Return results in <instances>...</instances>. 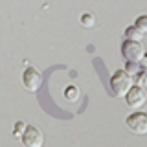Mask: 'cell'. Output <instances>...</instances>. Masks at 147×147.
Instances as JSON below:
<instances>
[{
    "label": "cell",
    "instance_id": "obj_1",
    "mask_svg": "<svg viewBox=\"0 0 147 147\" xmlns=\"http://www.w3.org/2000/svg\"><path fill=\"white\" fill-rule=\"evenodd\" d=\"M110 88H112L114 96L118 98H125L127 92L132 88V76H129L125 70H118L110 77Z\"/></svg>",
    "mask_w": 147,
    "mask_h": 147
},
{
    "label": "cell",
    "instance_id": "obj_2",
    "mask_svg": "<svg viewBox=\"0 0 147 147\" xmlns=\"http://www.w3.org/2000/svg\"><path fill=\"white\" fill-rule=\"evenodd\" d=\"M121 55L123 59L131 63H140L145 55V48L140 40H129V39H123L121 42Z\"/></svg>",
    "mask_w": 147,
    "mask_h": 147
},
{
    "label": "cell",
    "instance_id": "obj_3",
    "mask_svg": "<svg viewBox=\"0 0 147 147\" xmlns=\"http://www.w3.org/2000/svg\"><path fill=\"white\" fill-rule=\"evenodd\" d=\"M22 145L24 147H42L44 145V134L40 129H37L33 125H28L24 134H22Z\"/></svg>",
    "mask_w": 147,
    "mask_h": 147
},
{
    "label": "cell",
    "instance_id": "obj_4",
    "mask_svg": "<svg viewBox=\"0 0 147 147\" xmlns=\"http://www.w3.org/2000/svg\"><path fill=\"white\" fill-rule=\"evenodd\" d=\"M22 83H24L26 90L37 92L40 88V85H42V76H40L39 70H35L33 66H30V68L24 70V74H22Z\"/></svg>",
    "mask_w": 147,
    "mask_h": 147
},
{
    "label": "cell",
    "instance_id": "obj_5",
    "mask_svg": "<svg viewBox=\"0 0 147 147\" xmlns=\"http://www.w3.org/2000/svg\"><path fill=\"white\" fill-rule=\"evenodd\" d=\"M127 127L134 134H147V112H132L127 118Z\"/></svg>",
    "mask_w": 147,
    "mask_h": 147
},
{
    "label": "cell",
    "instance_id": "obj_6",
    "mask_svg": "<svg viewBox=\"0 0 147 147\" xmlns=\"http://www.w3.org/2000/svg\"><path fill=\"white\" fill-rule=\"evenodd\" d=\"M125 99H127V105L131 109H140L142 105L147 101V92L144 86H140V85H132V88L127 92V96H125Z\"/></svg>",
    "mask_w": 147,
    "mask_h": 147
},
{
    "label": "cell",
    "instance_id": "obj_7",
    "mask_svg": "<svg viewBox=\"0 0 147 147\" xmlns=\"http://www.w3.org/2000/svg\"><path fill=\"white\" fill-rule=\"evenodd\" d=\"M64 98L68 101H77L79 99V88H77L76 85H70L64 88Z\"/></svg>",
    "mask_w": 147,
    "mask_h": 147
},
{
    "label": "cell",
    "instance_id": "obj_8",
    "mask_svg": "<svg viewBox=\"0 0 147 147\" xmlns=\"http://www.w3.org/2000/svg\"><path fill=\"white\" fill-rule=\"evenodd\" d=\"M142 37H144V35L136 30V26L125 28V39H129V40H142Z\"/></svg>",
    "mask_w": 147,
    "mask_h": 147
},
{
    "label": "cell",
    "instance_id": "obj_9",
    "mask_svg": "<svg viewBox=\"0 0 147 147\" xmlns=\"http://www.w3.org/2000/svg\"><path fill=\"white\" fill-rule=\"evenodd\" d=\"M134 26H136V30L140 31L142 35H145L147 33V15H140L136 18V22H134Z\"/></svg>",
    "mask_w": 147,
    "mask_h": 147
},
{
    "label": "cell",
    "instance_id": "obj_10",
    "mask_svg": "<svg viewBox=\"0 0 147 147\" xmlns=\"http://www.w3.org/2000/svg\"><path fill=\"white\" fill-rule=\"evenodd\" d=\"M125 72L129 74V76H136V74H140V72H142L140 63H131V61H127V64H125Z\"/></svg>",
    "mask_w": 147,
    "mask_h": 147
},
{
    "label": "cell",
    "instance_id": "obj_11",
    "mask_svg": "<svg viewBox=\"0 0 147 147\" xmlns=\"http://www.w3.org/2000/svg\"><path fill=\"white\" fill-rule=\"evenodd\" d=\"M81 24L85 26V28H92V26L96 24L94 15H92V13H83V15H81Z\"/></svg>",
    "mask_w": 147,
    "mask_h": 147
},
{
    "label": "cell",
    "instance_id": "obj_12",
    "mask_svg": "<svg viewBox=\"0 0 147 147\" xmlns=\"http://www.w3.org/2000/svg\"><path fill=\"white\" fill-rule=\"evenodd\" d=\"M26 123L24 121H17L15 123V129H13V136L15 138H22V134H24V131H26Z\"/></svg>",
    "mask_w": 147,
    "mask_h": 147
},
{
    "label": "cell",
    "instance_id": "obj_13",
    "mask_svg": "<svg viewBox=\"0 0 147 147\" xmlns=\"http://www.w3.org/2000/svg\"><path fill=\"white\" fill-rule=\"evenodd\" d=\"M134 81H136V85H140V86H145L147 85V74L142 70L140 74H136L134 76Z\"/></svg>",
    "mask_w": 147,
    "mask_h": 147
}]
</instances>
